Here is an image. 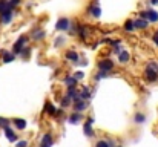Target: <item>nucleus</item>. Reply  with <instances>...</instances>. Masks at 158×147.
Here are the masks:
<instances>
[{"mask_svg": "<svg viewBox=\"0 0 158 147\" xmlns=\"http://www.w3.org/2000/svg\"><path fill=\"white\" fill-rule=\"evenodd\" d=\"M8 126H9V120L0 116V129H5V127H8Z\"/></svg>", "mask_w": 158, "mask_h": 147, "instance_id": "nucleus-26", "label": "nucleus"}, {"mask_svg": "<svg viewBox=\"0 0 158 147\" xmlns=\"http://www.w3.org/2000/svg\"><path fill=\"white\" fill-rule=\"evenodd\" d=\"M98 66V71H106V72H110L114 69V61L110 58H103V60H98L97 63Z\"/></svg>", "mask_w": 158, "mask_h": 147, "instance_id": "nucleus-4", "label": "nucleus"}, {"mask_svg": "<svg viewBox=\"0 0 158 147\" xmlns=\"http://www.w3.org/2000/svg\"><path fill=\"white\" fill-rule=\"evenodd\" d=\"M157 34H158V29H157Z\"/></svg>", "mask_w": 158, "mask_h": 147, "instance_id": "nucleus-38", "label": "nucleus"}, {"mask_svg": "<svg viewBox=\"0 0 158 147\" xmlns=\"http://www.w3.org/2000/svg\"><path fill=\"white\" fill-rule=\"evenodd\" d=\"M63 81H64V84H66L68 88H77V83H78V80H77L74 75H66Z\"/></svg>", "mask_w": 158, "mask_h": 147, "instance_id": "nucleus-13", "label": "nucleus"}, {"mask_svg": "<svg viewBox=\"0 0 158 147\" xmlns=\"http://www.w3.org/2000/svg\"><path fill=\"white\" fill-rule=\"evenodd\" d=\"M86 12H88L89 15H92L94 18H98V17L102 15V8H100V5H98L97 2H92V3H89V6L86 8Z\"/></svg>", "mask_w": 158, "mask_h": 147, "instance_id": "nucleus-3", "label": "nucleus"}, {"mask_svg": "<svg viewBox=\"0 0 158 147\" xmlns=\"http://www.w3.org/2000/svg\"><path fill=\"white\" fill-rule=\"evenodd\" d=\"M118 61L121 63V64H126V63H129L131 61V54L127 52V51H121L120 54H118Z\"/></svg>", "mask_w": 158, "mask_h": 147, "instance_id": "nucleus-12", "label": "nucleus"}, {"mask_svg": "<svg viewBox=\"0 0 158 147\" xmlns=\"http://www.w3.org/2000/svg\"><path fill=\"white\" fill-rule=\"evenodd\" d=\"M146 20L149 23H158V11L157 9H146Z\"/></svg>", "mask_w": 158, "mask_h": 147, "instance_id": "nucleus-7", "label": "nucleus"}, {"mask_svg": "<svg viewBox=\"0 0 158 147\" xmlns=\"http://www.w3.org/2000/svg\"><path fill=\"white\" fill-rule=\"evenodd\" d=\"M121 51H123V49H121V46H120V45H117V46H112V52H114V54H117V55H118Z\"/></svg>", "mask_w": 158, "mask_h": 147, "instance_id": "nucleus-32", "label": "nucleus"}, {"mask_svg": "<svg viewBox=\"0 0 158 147\" xmlns=\"http://www.w3.org/2000/svg\"><path fill=\"white\" fill-rule=\"evenodd\" d=\"M83 120V115H81V112H74L71 116H69V123H72V124H77L78 121H81Z\"/></svg>", "mask_w": 158, "mask_h": 147, "instance_id": "nucleus-19", "label": "nucleus"}, {"mask_svg": "<svg viewBox=\"0 0 158 147\" xmlns=\"http://www.w3.org/2000/svg\"><path fill=\"white\" fill-rule=\"evenodd\" d=\"M29 54H31V48H29V46H26V48L22 51V54H20V55H22L23 58H26V57H29Z\"/></svg>", "mask_w": 158, "mask_h": 147, "instance_id": "nucleus-30", "label": "nucleus"}, {"mask_svg": "<svg viewBox=\"0 0 158 147\" xmlns=\"http://www.w3.org/2000/svg\"><path fill=\"white\" fill-rule=\"evenodd\" d=\"M9 8H11V5H9V2H8V0H0V14H2L3 11L9 9Z\"/></svg>", "mask_w": 158, "mask_h": 147, "instance_id": "nucleus-23", "label": "nucleus"}, {"mask_svg": "<svg viewBox=\"0 0 158 147\" xmlns=\"http://www.w3.org/2000/svg\"><path fill=\"white\" fill-rule=\"evenodd\" d=\"M95 147H110L109 144V141H105V140H100V141H97V144Z\"/></svg>", "mask_w": 158, "mask_h": 147, "instance_id": "nucleus-29", "label": "nucleus"}, {"mask_svg": "<svg viewBox=\"0 0 158 147\" xmlns=\"http://www.w3.org/2000/svg\"><path fill=\"white\" fill-rule=\"evenodd\" d=\"M109 75V72H106V71H98V74L95 75V80H103Z\"/></svg>", "mask_w": 158, "mask_h": 147, "instance_id": "nucleus-25", "label": "nucleus"}, {"mask_svg": "<svg viewBox=\"0 0 158 147\" xmlns=\"http://www.w3.org/2000/svg\"><path fill=\"white\" fill-rule=\"evenodd\" d=\"M149 3H151L152 6H158V0H149Z\"/></svg>", "mask_w": 158, "mask_h": 147, "instance_id": "nucleus-36", "label": "nucleus"}, {"mask_svg": "<svg viewBox=\"0 0 158 147\" xmlns=\"http://www.w3.org/2000/svg\"><path fill=\"white\" fill-rule=\"evenodd\" d=\"M92 123H94V118H89L86 123H85V126H83V129H85V133L88 135V137H94V130H92Z\"/></svg>", "mask_w": 158, "mask_h": 147, "instance_id": "nucleus-14", "label": "nucleus"}, {"mask_svg": "<svg viewBox=\"0 0 158 147\" xmlns=\"http://www.w3.org/2000/svg\"><path fill=\"white\" fill-rule=\"evenodd\" d=\"M115 147H121V146H115Z\"/></svg>", "mask_w": 158, "mask_h": 147, "instance_id": "nucleus-37", "label": "nucleus"}, {"mask_svg": "<svg viewBox=\"0 0 158 147\" xmlns=\"http://www.w3.org/2000/svg\"><path fill=\"white\" fill-rule=\"evenodd\" d=\"M17 147H28V141H19Z\"/></svg>", "mask_w": 158, "mask_h": 147, "instance_id": "nucleus-34", "label": "nucleus"}, {"mask_svg": "<svg viewBox=\"0 0 158 147\" xmlns=\"http://www.w3.org/2000/svg\"><path fill=\"white\" fill-rule=\"evenodd\" d=\"M0 55H3V58H2V61L3 63H11V61H14L15 60V54L11 51H0Z\"/></svg>", "mask_w": 158, "mask_h": 147, "instance_id": "nucleus-9", "label": "nucleus"}, {"mask_svg": "<svg viewBox=\"0 0 158 147\" xmlns=\"http://www.w3.org/2000/svg\"><path fill=\"white\" fill-rule=\"evenodd\" d=\"M28 42H29V37H28V35H22V37H19V40L12 45V52H14L15 55H20L22 51L26 48Z\"/></svg>", "mask_w": 158, "mask_h": 147, "instance_id": "nucleus-2", "label": "nucleus"}, {"mask_svg": "<svg viewBox=\"0 0 158 147\" xmlns=\"http://www.w3.org/2000/svg\"><path fill=\"white\" fill-rule=\"evenodd\" d=\"M74 77H75L77 80H83V78H85V72H83V71H77V72H74Z\"/></svg>", "mask_w": 158, "mask_h": 147, "instance_id": "nucleus-31", "label": "nucleus"}, {"mask_svg": "<svg viewBox=\"0 0 158 147\" xmlns=\"http://www.w3.org/2000/svg\"><path fill=\"white\" fill-rule=\"evenodd\" d=\"M54 143L52 135L51 133H45L43 138H42V143H40V147H51Z\"/></svg>", "mask_w": 158, "mask_h": 147, "instance_id": "nucleus-11", "label": "nucleus"}, {"mask_svg": "<svg viewBox=\"0 0 158 147\" xmlns=\"http://www.w3.org/2000/svg\"><path fill=\"white\" fill-rule=\"evenodd\" d=\"M45 110H46L49 115H57V110H55V107H54L51 103H46V106H45Z\"/></svg>", "mask_w": 158, "mask_h": 147, "instance_id": "nucleus-24", "label": "nucleus"}, {"mask_svg": "<svg viewBox=\"0 0 158 147\" xmlns=\"http://www.w3.org/2000/svg\"><path fill=\"white\" fill-rule=\"evenodd\" d=\"M12 18H14V11H12V8H9V9H6V11H3V12L0 14V23H2V25H9V23L12 22Z\"/></svg>", "mask_w": 158, "mask_h": 147, "instance_id": "nucleus-5", "label": "nucleus"}, {"mask_svg": "<svg viewBox=\"0 0 158 147\" xmlns=\"http://www.w3.org/2000/svg\"><path fill=\"white\" fill-rule=\"evenodd\" d=\"M134 23H135V29H140V31H144L149 28V22L146 18H141V17H137L134 20Z\"/></svg>", "mask_w": 158, "mask_h": 147, "instance_id": "nucleus-8", "label": "nucleus"}, {"mask_svg": "<svg viewBox=\"0 0 158 147\" xmlns=\"http://www.w3.org/2000/svg\"><path fill=\"white\" fill-rule=\"evenodd\" d=\"M71 101H72V100H71V98H69L68 95H66V97H64L63 100H61V107H68V106L71 104Z\"/></svg>", "mask_w": 158, "mask_h": 147, "instance_id": "nucleus-28", "label": "nucleus"}, {"mask_svg": "<svg viewBox=\"0 0 158 147\" xmlns=\"http://www.w3.org/2000/svg\"><path fill=\"white\" fill-rule=\"evenodd\" d=\"M86 107H88V101H85V100H80V101L74 103V110L75 112H83Z\"/></svg>", "mask_w": 158, "mask_h": 147, "instance_id": "nucleus-15", "label": "nucleus"}, {"mask_svg": "<svg viewBox=\"0 0 158 147\" xmlns=\"http://www.w3.org/2000/svg\"><path fill=\"white\" fill-rule=\"evenodd\" d=\"M55 29H57V31H69V29H71V22H69V18H66V17L58 18V22H57V25H55Z\"/></svg>", "mask_w": 158, "mask_h": 147, "instance_id": "nucleus-6", "label": "nucleus"}, {"mask_svg": "<svg viewBox=\"0 0 158 147\" xmlns=\"http://www.w3.org/2000/svg\"><path fill=\"white\" fill-rule=\"evenodd\" d=\"M3 130H5V135H6V138H8V140H9L11 143L17 141V135L14 133V130H12V129H11L9 126H8V127H5Z\"/></svg>", "mask_w": 158, "mask_h": 147, "instance_id": "nucleus-17", "label": "nucleus"}, {"mask_svg": "<svg viewBox=\"0 0 158 147\" xmlns=\"http://www.w3.org/2000/svg\"><path fill=\"white\" fill-rule=\"evenodd\" d=\"M134 121H135L137 124H143V123L146 121V115L141 113V112H137V113L134 115Z\"/></svg>", "mask_w": 158, "mask_h": 147, "instance_id": "nucleus-21", "label": "nucleus"}, {"mask_svg": "<svg viewBox=\"0 0 158 147\" xmlns=\"http://www.w3.org/2000/svg\"><path fill=\"white\" fill-rule=\"evenodd\" d=\"M143 75H144L146 81H149V83H155V81H158V61L151 60V61L146 64Z\"/></svg>", "mask_w": 158, "mask_h": 147, "instance_id": "nucleus-1", "label": "nucleus"}, {"mask_svg": "<svg viewBox=\"0 0 158 147\" xmlns=\"http://www.w3.org/2000/svg\"><path fill=\"white\" fill-rule=\"evenodd\" d=\"M80 95H81V100L88 101V100L91 98V89H89L88 86H83V88H81V91H80Z\"/></svg>", "mask_w": 158, "mask_h": 147, "instance_id": "nucleus-20", "label": "nucleus"}, {"mask_svg": "<svg viewBox=\"0 0 158 147\" xmlns=\"http://www.w3.org/2000/svg\"><path fill=\"white\" fill-rule=\"evenodd\" d=\"M12 123H14V126H15L19 130H25V129H26V126H28V123H26L25 120H22V118H14V120H12Z\"/></svg>", "mask_w": 158, "mask_h": 147, "instance_id": "nucleus-16", "label": "nucleus"}, {"mask_svg": "<svg viewBox=\"0 0 158 147\" xmlns=\"http://www.w3.org/2000/svg\"><path fill=\"white\" fill-rule=\"evenodd\" d=\"M64 57H66V60H69V61H72V63H78V61H80V55H78V54H77L74 49L66 51Z\"/></svg>", "mask_w": 158, "mask_h": 147, "instance_id": "nucleus-10", "label": "nucleus"}, {"mask_svg": "<svg viewBox=\"0 0 158 147\" xmlns=\"http://www.w3.org/2000/svg\"><path fill=\"white\" fill-rule=\"evenodd\" d=\"M45 35H46V34H45V31H42V29H40V31H39V29H35V31H34V34H32V39H34V40H42Z\"/></svg>", "mask_w": 158, "mask_h": 147, "instance_id": "nucleus-22", "label": "nucleus"}, {"mask_svg": "<svg viewBox=\"0 0 158 147\" xmlns=\"http://www.w3.org/2000/svg\"><path fill=\"white\" fill-rule=\"evenodd\" d=\"M152 42L155 43V46L158 48V34H154V35H152Z\"/></svg>", "mask_w": 158, "mask_h": 147, "instance_id": "nucleus-35", "label": "nucleus"}, {"mask_svg": "<svg viewBox=\"0 0 158 147\" xmlns=\"http://www.w3.org/2000/svg\"><path fill=\"white\" fill-rule=\"evenodd\" d=\"M123 29H124L126 32H134V31H135V23H134V20L127 18V20L124 22V25H123Z\"/></svg>", "mask_w": 158, "mask_h": 147, "instance_id": "nucleus-18", "label": "nucleus"}, {"mask_svg": "<svg viewBox=\"0 0 158 147\" xmlns=\"http://www.w3.org/2000/svg\"><path fill=\"white\" fill-rule=\"evenodd\" d=\"M9 2V5H11V8H14V6H17V5H20V2L22 0H8Z\"/></svg>", "mask_w": 158, "mask_h": 147, "instance_id": "nucleus-33", "label": "nucleus"}, {"mask_svg": "<svg viewBox=\"0 0 158 147\" xmlns=\"http://www.w3.org/2000/svg\"><path fill=\"white\" fill-rule=\"evenodd\" d=\"M63 43H64V37H63V35H58V37L55 39V48H60Z\"/></svg>", "mask_w": 158, "mask_h": 147, "instance_id": "nucleus-27", "label": "nucleus"}]
</instances>
